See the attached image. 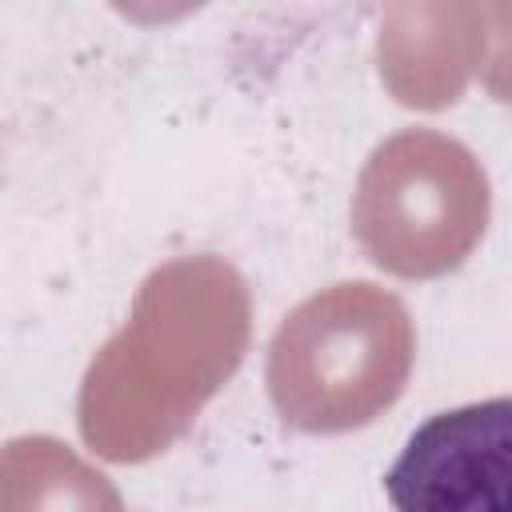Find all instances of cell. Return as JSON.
Instances as JSON below:
<instances>
[{"label": "cell", "mask_w": 512, "mask_h": 512, "mask_svg": "<svg viewBox=\"0 0 512 512\" xmlns=\"http://www.w3.org/2000/svg\"><path fill=\"white\" fill-rule=\"evenodd\" d=\"M488 212L480 160L432 128H404L376 144L352 192V232L364 256L404 280L460 268L480 244Z\"/></svg>", "instance_id": "obj_3"}, {"label": "cell", "mask_w": 512, "mask_h": 512, "mask_svg": "<svg viewBox=\"0 0 512 512\" xmlns=\"http://www.w3.org/2000/svg\"><path fill=\"white\" fill-rule=\"evenodd\" d=\"M0 512H124L116 484L56 436L0 448Z\"/></svg>", "instance_id": "obj_5"}, {"label": "cell", "mask_w": 512, "mask_h": 512, "mask_svg": "<svg viewBox=\"0 0 512 512\" xmlns=\"http://www.w3.org/2000/svg\"><path fill=\"white\" fill-rule=\"evenodd\" d=\"M252 292L224 256H180L144 276L128 320L80 384V436L112 464L172 448L244 364Z\"/></svg>", "instance_id": "obj_1"}, {"label": "cell", "mask_w": 512, "mask_h": 512, "mask_svg": "<svg viewBox=\"0 0 512 512\" xmlns=\"http://www.w3.org/2000/svg\"><path fill=\"white\" fill-rule=\"evenodd\" d=\"M512 400L432 412L384 472L396 512H508Z\"/></svg>", "instance_id": "obj_4"}, {"label": "cell", "mask_w": 512, "mask_h": 512, "mask_svg": "<svg viewBox=\"0 0 512 512\" xmlns=\"http://www.w3.org/2000/svg\"><path fill=\"white\" fill-rule=\"evenodd\" d=\"M416 328L400 296L340 280L296 304L268 344V396L284 424L336 436L384 416L408 388Z\"/></svg>", "instance_id": "obj_2"}]
</instances>
